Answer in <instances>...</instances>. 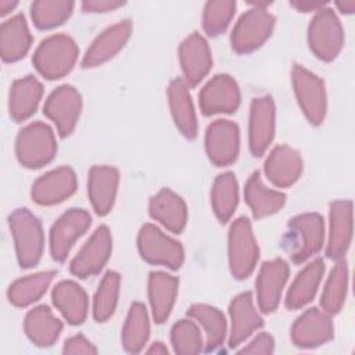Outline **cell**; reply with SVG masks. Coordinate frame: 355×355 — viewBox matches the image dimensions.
Instances as JSON below:
<instances>
[{
	"label": "cell",
	"mask_w": 355,
	"mask_h": 355,
	"mask_svg": "<svg viewBox=\"0 0 355 355\" xmlns=\"http://www.w3.org/2000/svg\"><path fill=\"white\" fill-rule=\"evenodd\" d=\"M323 240V216L316 212H306L290 219L283 244L291 261L294 263H302L320 251Z\"/></svg>",
	"instance_id": "cell-1"
},
{
	"label": "cell",
	"mask_w": 355,
	"mask_h": 355,
	"mask_svg": "<svg viewBox=\"0 0 355 355\" xmlns=\"http://www.w3.org/2000/svg\"><path fill=\"white\" fill-rule=\"evenodd\" d=\"M79 55L75 40L64 33H57L40 42L33 53L32 62L46 79L54 80L68 75Z\"/></svg>",
	"instance_id": "cell-2"
},
{
	"label": "cell",
	"mask_w": 355,
	"mask_h": 355,
	"mask_svg": "<svg viewBox=\"0 0 355 355\" xmlns=\"http://www.w3.org/2000/svg\"><path fill=\"white\" fill-rule=\"evenodd\" d=\"M8 225L19 266L25 269L36 266L44 248V234L40 220L28 208H18L10 215Z\"/></svg>",
	"instance_id": "cell-3"
},
{
	"label": "cell",
	"mask_w": 355,
	"mask_h": 355,
	"mask_svg": "<svg viewBox=\"0 0 355 355\" xmlns=\"http://www.w3.org/2000/svg\"><path fill=\"white\" fill-rule=\"evenodd\" d=\"M57 153V141L53 129L40 121L24 126L15 139V155L18 162L29 169H37L50 164Z\"/></svg>",
	"instance_id": "cell-4"
},
{
	"label": "cell",
	"mask_w": 355,
	"mask_h": 355,
	"mask_svg": "<svg viewBox=\"0 0 355 355\" xmlns=\"http://www.w3.org/2000/svg\"><path fill=\"white\" fill-rule=\"evenodd\" d=\"M227 254L230 272L236 279H247L254 272L259 258V248L248 218L240 216L230 225Z\"/></svg>",
	"instance_id": "cell-5"
},
{
	"label": "cell",
	"mask_w": 355,
	"mask_h": 355,
	"mask_svg": "<svg viewBox=\"0 0 355 355\" xmlns=\"http://www.w3.org/2000/svg\"><path fill=\"white\" fill-rule=\"evenodd\" d=\"M344 44V31L336 12L327 6L318 10L308 26V46L322 61H333Z\"/></svg>",
	"instance_id": "cell-6"
},
{
	"label": "cell",
	"mask_w": 355,
	"mask_h": 355,
	"mask_svg": "<svg viewBox=\"0 0 355 355\" xmlns=\"http://www.w3.org/2000/svg\"><path fill=\"white\" fill-rule=\"evenodd\" d=\"M137 248L141 258L153 265H162L176 270L184 262L182 244L151 223L141 226L139 230Z\"/></svg>",
	"instance_id": "cell-7"
},
{
	"label": "cell",
	"mask_w": 355,
	"mask_h": 355,
	"mask_svg": "<svg viewBox=\"0 0 355 355\" xmlns=\"http://www.w3.org/2000/svg\"><path fill=\"white\" fill-rule=\"evenodd\" d=\"M291 82L298 105L308 122L315 126L320 125L324 121L327 110L324 82L298 64H294L291 69Z\"/></svg>",
	"instance_id": "cell-8"
},
{
	"label": "cell",
	"mask_w": 355,
	"mask_h": 355,
	"mask_svg": "<svg viewBox=\"0 0 355 355\" xmlns=\"http://www.w3.org/2000/svg\"><path fill=\"white\" fill-rule=\"evenodd\" d=\"M275 28V17L265 8L251 7L236 22L230 43L232 49L239 54H247L261 47L272 35Z\"/></svg>",
	"instance_id": "cell-9"
},
{
	"label": "cell",
	"mask_w": 355,
	"mask_h": 355,
	"mask_svg": "<svg viewBox=\"0 0 355 355\" xmlns=\"http://www.w3.org/2000/svg\"><path fill=\"white\" fill-rule=\"evenodd\" d=\"M92 225L90 214L83 208H71L64 212L50 229V254L57 262H64L75 241Z\"/></svg>",
	"instance_id": "cell-10"
},
{
	"label": "cell",
	"mask_w": 355,
	"mask_h": 355,
	"mask_svg": "<svg viewBox=\"0 0 355 355\" xmlns=\"http://www.w3.org/2000/svg\"><path fill=\"white\" fill-rule=\"evenodd\" d=\"M82 97L71 85H61L54 89L43 107V114L55 125L61 137L69 136L80 116Z\"/></svg>",
	"instance_id": "cell-11"
},
{
	"label": "cell",
	"mask_w": 355,
	"mask_h": 355,
	"mask_svg": "<svg viewBox=\"0 0 355 355\" xmlns=\"http://www.w3.org/2000/svg\"><path fill=\"white\" fill-rule=\"evenodd\" d=\"M112 251V237L110 229L104 225L98 226L79 252L73 257L69 270L80 279L92 277L105 266Z\"/></svg>",
	"instance_id": "cell-12"
},
{
	"label": "cell",
	"mask_w": 355,
	"mask_h": 355,
	"mask_svg": "<svg viewBox=\"0 0 355 355\" xmlns=\"http://www.w3.org/2000/svg\"><path fill=\"white\" fill-rule=\"evenodd\" d=\"M240 150L239 126L227 119H216L205 130V151L216 166L233 164Z\"/></svg>",
	"instance_id": "cell-13"
},
{
	"label": "cell",
	"mask_w": 355,
	"mask_h": 355,
	"mask_svg": "<svg viewBox=\"0 0 355 355\" xmlns=\"http://www.w3.org/2000/svg\"><path fill=\"white\" fill-rule=\"evenodd\" d=\"M200 110L205 116L232 114L240 105V89L237 82L226 73L215 75L207 82L198 94Z\"/></svg>",
	"instance_id": "cell-14"
},
{
	"label": "cell",
	"mask_w": 355,
	"mask_h": 355,
	"mask_svg": "<svg viewBox=\"0 0 355 355\" xmlns=\"http://www.w3.org/2000/svg\"><path fill=\"white\" fill-rule=\"evenodd\" d=\"M276 111L273 98L268 94L252 98L248 121V144L254 157H261L275 136Z\"/></svg>",
	"instance_id": "cell-15"
},
{
	"label": "cell",
	"mask_w": 355,
	"mask_h": 355,
	"mask_svg": "<svg viewBox=\"0 0 355 355\" xmlns=\"http://www.w3.org/2000/svg\"><path fill=\"white\" fill-rule=\"evenodd\" d=\"M78 187L76 175L69 166H60L42 175L31 190L32 200L39 205H55L71 197Z\"/></svg>",
	"instance_id": "cell-16"
},
{
	"label": "cell",
	"mask_w": 355,
	"mask_h": 355,
	"mask_svg": "<svg viewBox=\"0 0 355 355\" xmlns=\"http://www.w3.org/2000/svg\"><path fill=\"white\" fill-rule=\"evenodd\" d=\"M288 275L290 268L282 258L262 263L257 277V301L263 313H272L279 306Z\"/></svg>",
	"instance_id": "cell-17"
},
{
	"label": "cell",
	"mask_w": 355,
	"mask_h": 355,
	"mask_svg": "<svg viewBox=\"0 0 355 355\" xmlns=\"http://www.w3.org/2000/svg\"><path fill=\"white\" fill-rule=\"evenodd\" d=\"M334 327L330 315L309 308L300 315L291 327V340L300 348H315L333 338Z\"/></svg>",
	"instance_id": "cell-18"
},
{
	"label": "cell",
	"mask_w": 355,
	"mask_h": 355,
	"mask_svg": "<svg viewBox=\"0 0 355 355\" xmlns=\"http://www.w3.org/2000/svg\"><path fill=\"white\" fill-rule=\"evenodd\" d=\"M179 61L189 86H197L211 71L212 54L208 42L193 32L179 46Z\"/></svg>",
	"instance_id": "cell-19"
},
{
	"label": "cell",
	"mask_w": 355,
	"mask_h": 355,
	"mask_svg": "<svg viewBox=\"0 0 355 355\" xmlns=\"http://www.w3.org/2000/svg\"><path fill=\"white\" fill-rule=\"evenodd\" d=\"M329 240L326 255L330 259H343L352 240V201L337 200L330 204Z\"/></svg>",
	"instance_id": "cell-20"
},
{
	"label": "cell",
	"mask_w": 355,
	"mask_h": 355,
	"mask_svg": "<svg viewBox=\"0 0 355 355\" xmlns=\"http://www.w3.org/2000/svg\"><path fill=\"white\" fill-rule=\"evenodd\" d=\"M132 33L130 19H122L103 31L87 47L83 58V68H94L111 60L126 44Z\"/></svg>",
	"instance_id": "cell-21"
},
{
	"label": "cell",
	"mask_w": 355,
	"mask_h": 355,
	"mask_svg": "<svg viewBox=\"0 0 355 355\" xmlns=\"http://www.w3.org/2000/svg\"><path fill=\"white\" fill-rule=\"evenodd\" d=\"M119 172L110 165H93L87 175V196L94 212L107 215L115 202Z\"/></svg>",
	"instance_id": "cell-22"
},
{
	"label": "cell",
	"mask_w": 355,
	"mask_h": 355,
	"mask_svg": "<svg viewBox=\"0 0 355 355\" xmlns=\"http://www.w3.org/2000/svg\"><path fill=\"white\" fill-rule=\"evenodd\" d=\"M229 315L232 322L229 336L230 348L240 345L263 324L261 315L254 306L252 295L248 291L241 293L232 300L229 305Z\"/></svg>",
	"instance_id": "cell-23"
},
{
	"label": "cell",
	"mask_w": 355,
	"mask_h": 355,
	"mask_svg": "<svg viewBox=\"0 0 355 355\" xmlns=\"http://www.w3.org/2000/svg\"><path fill=\"white\" fill-rule=\"evenodd\" d=\"M263 168L268 180L273 186L290 187L302 173V158L297 150L280 144L269 153Z\"/></svg>",
	"instance_id": "cell-24"
},
{
	"label": "cell",
	"mask_w": 355,
	"mask_h": 355,
	"mask_svg": "<svg viewBox=\"0 0 355 355\" xmlns=\"http://www.w3.org/2000/svg\"><path fill=\"white\" fill-rule=\"evenodd\" d=\"M150 216L172 233H182L187 222V207L171 189H161L148 202Z\"/></svg>",
	"instance_id": "cell-25"
},
{
	"label": "cell",
	"mask_w": 355,
	"mask_h": 355,
	"mask_svg": "<svg viewBox=\"0 0 355 355\" xmlns=\"http://www.w3.org/2000/svg\"><path fill=\"white\" fill-rule=\"evenodd\" d=\"M168 103L176 128L187 139L197 136V116L193 107L189 85L184 79L176 78L168 86Z\"/></svg>",
	"instance_id": "cell-26"
},
{
	"label": "cell",
	"mask_w": 355,
	"mask_h": 355,
	"mask_svg": "<svg viewBox=\"0 0 355 355\" xmlns=\"http://www.w3.org/2000/svg\"><path fill=\"white\" fill-rule=\"evenodd\" d=\"M54 306L69 324H82L87 316L89 300L86 291L72 280L58 282L51 293Z\"/></svg>",
	"instance_id": "cell-27"
},
{
	"label": "cell",
	"mask_w": 355,
	"mask_h": 355,
	"mask_svg": "<svg viewBox=\"0 0 355 355\" xmlns=\"http://www.w3.org/2000/svg\"><path fill=\"white\" fill-rule=\"evenodd\" d=\"M31 44L32 35L22 14H17L1 24L0 54L4 62H15L24 58L31 49Z\"/></svg>",
	"instance_id": "cell-28"
},
{
	"label": "cell",
	"mask_w": 355,
	"mask_h": 355,
	"mask_svg": "<svg viewBox=\"0 0 355 355\" xmlns=\"http://www.w3.org/2000/svg\"><path fill=\"white\" fill-rule=\"evenodd\" d=\"M179 290L178 277L166 272H151L148 276V301L155 323H164L173 308Z\"/></svg>",
	"instance_id": "cell-29"
},
{
	"label": "cell",
	"mask_w": 355,
	"mask_h": 355,
	"mask_svg": "<svg viewBox=\"0 0 355 355\" xmlns=\"http://www.w3.org/2000/svg\"><path fill=\"white\" fill-rule=\"evenodd\" d=\"M43 96L42 83L32 75L17 79L10 87L8 111L15 122H24L31 118Z\"/></svg>",
	"instance_id": "cell-30"
},
{
	"label": "cell",
	"mask_w": 355,
	"mask_h": 355,
	"mask_svg": "<svg viewBox=\"0 0 355 355\" xmlns=\"http://www.w3.org/2000/svg\"><path fill=\"white\" fill-rule=\"evenodd\" d=\"M244 198L255 219H262L279 212L286 202V196L282 191L268 189L263 184L258 171L248 178L244 187Z\"/></svg>",
	"instance_id": "cell-31"
},
{
	"label": "cell",
	"mask_w": 355,
	"mask_h": 355,
	"mask_svg": "<svg viewBox=\"0 0 355 355\" xmlns=\"http://www.w3.org/2000/svg\"><path fill=\"white\" fill-rule=\"evenodd\" d=\"M24 330L28 338L37 347H50L58 340L62 322L47 305H39L26 313Z\"/></svg>",
	"instance_id": "cell-32"
},
{
	"label": "cell",
	"mask_w": 355,
	"mask_h": 355,
	"mask_svg": "<svg viewBox=\"0 0 355 355\" xmlns=\"http://www.w3.org/2000/svg\"><path fill=\"white\" fill-rule=\"evenodd\" d=\"M324 273V262L320 258L309 262L293 280L284 305L287 309H300L311 302L318 291L320 280Z\"/></svg>",
	"instance_id": "cell-33"
},
{
	"label": "cell",
	"mask_w": 355,
	"mask_h": 355,
	"mask_svg": "<svg viewBox=\"0 0 355 355\" xmlns=\"http://www.w3.org/2000/svg\"><path fill=\"white\" fill-rule=\"evenodd\" d=\"M187 315L202 326L205 333L207 352L215 351L223 344L227 333V326L223 313L218 308L207 304H193L187 309Z\"/></svg>",
	"instance_id": "cell-34"
},
{
	"label": "cell",
	"mask_w": 355,
	"mask_h": 355,
	"mask_svg": "<svg viewBox=\"0 0 355 355\" xmlns=\"http://www.w3.org/2000/svg\"><path fill=\"white\" fill-rule=\"evenodd\" d=\"M54 276H55L54 270H44V272L32 273L15 280L8 287V291H7L8 301L12 305L19 308H24L36 302L47 291Z\"/></svg>",
	"instance_id": "cell-35"
},
{
	"label": "cell",
	"mask_w": 355,
	"mask_h": 355,
	"mask_svg": "<svg viewBox=\"0 0 355 355\" xmlns=\"http://www.w3.org/2000/svg\"><path fill=\"white\" fill-rule=\"evenodd\" d=\"M211 204L216 218L227 222L239 204V184L233 172H223L216 176L211 190Z\"/></svg>",
	"instance_id": "cell-36"
},
{
	"label": "cell",
	"mask_w": 355,
	"mask_h": 355,
	"mask_svg": "<svg viewBox=\"0 0 355 355\" xmlns=\"http://www.w3.org/2000/svg\"><path fill=\"white\" fill-rule=\"evenodd\" d=\"M150 336V320L146 306L141 302H133L129 308L122 327V345L125 351L137 354L143 349Z\"/></svg>",
	"instance_id": "cell-37"
},
{
	"label": "cell",
	"mask_w": 355,
	"mask_h": 355,
	"mask_svg": "<svg viewBox=\"0 0 355 355\" xmlns=\"http://www.w3.org/2000/svg\"><path fill=\"white\" fill-rule=\"evenodd\" d=\"M348 291V265L344 259H338L333 266L320 297L322 311L336 315L341 311Z\"/></svg>",
	"instance_id": "cell-38"
},
{
	"label": "cell",
	"mask_w": 355,
	"mask_h": 355,
	"mask_svg": "<svg viewBox=\"0 0 355 355\" xmlns=\"http://www.w3.org/2000/svg\"><path fill=\"white\" fill-rule=\"evenodd\" d=\"M119 286L121 276L118 272L108 270L103 276L93 298V316L96 322L103 323L114 315L119 297Z\"/></svg>",
	"instance_id": "cell-39"
},
{
	"label": "cell",
	"mask_w": 355,
	"mask_h": 355,
	"mask_svg": "<svg viewBox=\"0 0 355 355\" xmlns=\"http://www.w3.org/2000/svg\"><path fill=\"white\" fill-rule=\"evenodd\" d=\"M73 1L37 0L31 4V17L36 28L51 29L64 24L72 14Z\"/></svg>",
	"instance_id": "cell-40"
},
{
	"label": "cell",
	"mask_w": 355,
	"mask_h": 355,
	"mask_svg": "<svg viewBox=\"0 0 355 355\" xmlns=\"http://www.w3.org/2000/svg\"><path fill=\"white\" fill-rule=\"evenodd\" d=\"M171 343L173 351L180 355H191L202 351V336L196 324L190 319L178 320L171 329Z\"/></svg>",
	"instance_id": "cell-41"
},
{
	"label": "cell",
	"mask_w": 355,
	"mask_h": 355,
	"mask_svg": "<svg viewBox=\"0 0 355 355\" xmlns=\"http://www.w3.org/2000/svg\"><path fill=\"white\" fill-rule=\"evenodd\" d=\"M236 11L232 0L208 1L202 12V28L208 36H218L226 31Z\"/></svg>",
	"instance_id": "cell-42"
},
{
	"label": "cell",
	"mask_w": 355,
	"mask_h": 355,
	"mask_svg": "<svg viewBox=\"0 0 355 355\" xmlns=\"http://www.w3.org/2000/svg\"><path fill=\"white\" fill-rule=\"evenodd\" d=\"M64 354H87V355H94L97 354V348L82 334H76L73 337H69L64 343L62 348Z\"/></svg>",
	"instance_id": "cell-43"
},
{
	"label": "cell",
	"mask_w": 355,
	"mask_h": 355,
	"mask_svg": "<svg viewBox=\"0 0 355 355\" xmlns=\"http://www.w3.org/2000/svg\"><path fill=\"white\" fill-rule=\"evenodd\" d=\"M275 348L273 337L269 333L258 334L247 347L240 349V354H272Z\"/></svg>",
	"instance_id": "cell-44"
},
{
	"label": "cell",
	"mask_w": 355,
	"mask_h": 355,
	"mask_svg": "<svg viewBox=\"0 0 355 355\" xmlns=\"http://www.w3.org/2000/svg\"><path fill=\"white\" fill-rule=\"evenodd\" d=\"M125 3L118 0H85L82 1V10L85 12H108L122 7Z\"/></svg>",
	"instance_id": "cell-45"
},
{
	"label": "cell",
	"mask_w": 355,
	"mask_h": 355,
	"mask_svg": "<svg viewBox=\"0 0 355 355\" xmlns=\"http://www.w3.org/2000/svg\"><path fill=\"white\" fill-rule=\"evenodd\" d=\"M291 7H294L297 11L301 12H311V11H318L323 7L327 6V1H322V0H293L290 1Z\"/></svg>",
	"instance_id": "cell-46"
},
{
	"label": "cell",
	"mask_w": 355,
	"mask_h": 355,
	"mask_svg": "<svg viewBox=\"0 0 355 355\" xmlns=\"http://www.w3.org/2000/svg\"><path fill=\"white\" fill-rule=\"evenodd\" d=\"M336 6L343 14H352L355 11V0H341L337 1Z\"/></svg>",
	"instance_id": "cell-47"
},
{
	"label": "cell",
	"mask_w": 355,
	"mask_h": 355,
	"mask_svg": "<svg viewBox=\"0 0 355 355\" xmlns=\"http://www.w3.org/2000/svg\"><path fill=\"white\" fill-rule=\"evenodd\" d=\"M17 6H18V1H15V0H0V15L1 17L7 15Z\"/></svg>",
	"instance_id": "cell-48"
},
{
	"label": "cell",
	"mask_w": 355,
	"mask_h": 355,
	"mask_svg": "<svg viewBox=\"0 0 355 355\" xmlns=\"http://www.w3.org/2000/svg\"><path fill=\"white\" fill-rule=\"evenodd\" d=\"M147 354H159V355H165L168 354V348L164 345V343H154L148 349Z\"/></svg>",
	"instance_id": "cell-49"
}]
</instances>
